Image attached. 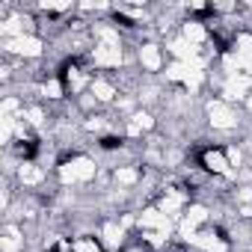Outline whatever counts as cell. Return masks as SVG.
<instances>
[{"label": "cell", "instance_id": "cell-1", "mask_svg": "<svg viewBox=\"0 0 252 252\" xmlns=\"http://www.w3.org/2000/svg\"><path fill=\"white\" fill-rule=\"evenodd\" d=\"M122 137H101V149H107V152H113V149H122Z\"/></svg>", "mask_w": 252, "mask_h": 252}]
</instances>
